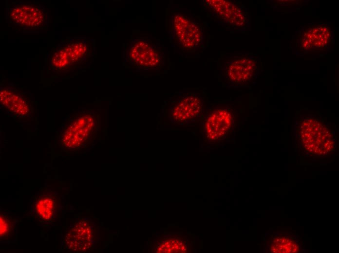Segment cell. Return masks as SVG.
I'll use <instances>...</instances> for the list:
<instances>
[{"instance_id": "6da1fadb", "label": "cell", "mask_w": 339, "mask_h": 253, "mask_svg": "<svg viewBox=\"0 0 339 253\" xmlns=\"http://www.w3.org/2000/svg\"><path fill=\"white\" fill-rule=\"evenodd\" d=\"M95 53L94 39L85 37H67L52 49L46 60L55 72H69L91 64Z\"/></svg>"}, {"instance_id": "7a4b0ae2", "label": "cell", "mask_w": 339, "mask_h": 253, "mask_svg": "<svg viewBox=\"0 0 339 253\" xmlns=\"http://www.w3.org/2000/svg\"><path fill=\"white\" fill-rule=\"evenodd\" d=\"M296 134L302 147L311 154L325 155L335 147L334 130L317 115L307 114L301 118Z\"/></svg>"}, {"instance_id": "3957f363", "label": "cell", "mask_w": 339, "mask_h": 253, "mask_svg": "<svg viewBox=\"0 0 339 253\" xmlns=\"http://www.w3.org/2000/svg\"><path fill=\"white\" fill-rule=\"evenodd\" d=\"M169 25L170 39L180 51L191 54L203 49L204 28L193 14L185 11L176 12L170 17Z\"/></svg>"}, {"instance_id": "277c9868", "label": "cell", "mask_w": 339, "mask_h": 253, "mask_svg": "<svg viewBox=\"0 0 339 253\" xmlns=\"http://www.w3.org/2000/svg\"><path fill=\"white\" fill-rule=\"evenodd\" d=\"M216 63L224 80L231 86L251 84L259 72V58L251 53H227L221 56Z\"/></svg>"}, {"instance_id": "5b68a950", "label": "cell", "mask_w": 339, "mask_h": 253, "mask_svg": "<svg viewBox=\"0 0 339 253\" xmlns=\"http://www.w3.org/2000/svg\"><path fill=\"white\" fill-rule=\"evenodd\" d=\"M124 63L139 70L160 68L165 64V55L159 41L151 37L132 38L124 49Z\"/></svg>"}, {"instance_id": "8992f818", "label": "cell", "mask_w": 339, "mask_h": 253, "mask_svg": "<svg viewBox=\"0 0 339 253\" xmlns=\"http://www.w3.org/2000/svg\"><path fill=\"white\" fill-rule=\"evenodd\" d=\"M6 11L7 22L23 32H39L48 28V11L39 2L11 1Z\"/></svg>"}, {"instance_id": "52a82bcc", "label": "cell", "mask_w": 339, "mask_h": 253, "mask_svg": "<svg viewBox=\"0 0 339 253\" xmlns=\"http://www.w3.org/2000/svg\"><path fill=\"white\" fill-rule=\"evenodd\" d=\"M201 4L215 20L235 32H246L250 27L248 8L242 2L228 0H203Z\"/></svg>"}, {"instance_id": "ba28073f", "label": "cell", "mask_w": 339, "mask_h": 253, "mask_svg": "<svg viewBox=\"0 0 339 253\" xmlns=\"http://www.w3.org/2000/svg\"><path fill=\"white\" fill-rule=\"evenodd\" d=\"M95 126L90 113H75L65 122L59 138L61 147L73 151L85 145Z\"/></svg>"}, {"instance_id": "9c48e42d", "label": "cell", "mask_w": 339, "mask_h": 253, "mask_svg": "<svg viewBox=\"0 0 339 253\" xmlns=\"http://www.w3.org/2000/svg\"><path fill=\"white\" fill-rule=\"evenodd\" d=\"M334 38L333 30L329 24L319 22L301 26L296 42L298 49L303 52L321 53L331 48Z\"/></svg>"}, {"instance_id": "30bf717a", "label": "cell", "mask_w": 339, "mask_h": 253, "mask_svg": "<svg viewBox=\"0 0 339 253\" xmlns=\"http://www.w3.org/2000/svg\"><path fill=\"white\" fill-rule=\"evenodd\" d=\"M61 200L56 192L40 189L30 199L29 216L43 223L53 221L60 211Z\"/></svg>"}, {"instance_id": "8fae6325", "label": "cell", "mask_w": 339, "mask_h": 253, "mask_svg": "<svg viewBox=\"0 0 339 253\" xmlns=\"http://www.w3.org/2000/svg\"><path fill=\"white\" fill-rule=\"evenodd\" d=\"M233 123L234 115L230 107L221 106L214 108L205 121L206 137L213 141L224 137L231 129Z\"/></svg>"}, {"instance_id": "7c38bea8", "label": "cell", "mask_w": 339, "mask_h": 253, "mask_svg": "<svg viewBox=\"0 0 339 253\" xmlns=\"http://www.w3.org/2000/svg\"><path fill=\"white\" fill-rule=\"evenodd\" d=\"M204 107L203 95L196 92H188L177 99L172 106V116L176 120L186 121L200 115Z\"/></svg>"}, {"instance_id": "4fadbf2b", "label": "cell", "mask_w": 339, "mask_h": 253, "mask_svg": "<svg viewBox=\"0 0 339 253\" xmlns=\"http://www.w3.org/2000/svg\"><path fill=\"white\" fill-rule=\"evenodd\" d=\"M0 99L2 107L14 115L27 117L33 111V104L30 98L15 88L1 87Z\"/></svg>"}, {"instance_id": "5bb4252c", "label": "cell", "mask_w": 339, "mask_h": 253, "mask_svg": "<svg viewBox=\"0 0 339 253\" xmlns=\"http://www.w3.org/2000/svg\"><path fill=\"white\" fill-rule=\"evenodd\" d=\"M92 232L85 221L75 223L69 228L65 235V244L72 252L86 251L91 246Z\"/></svg>"}, {"instance_id": "9a60e30c", "label": "cell", "mask_w": 339, "mask_h": 253, "mask_svg": "<svg viewBox=\"0 0 339 253\" xmlns=\"http://www.w3.org/2000/svg\"><path fill=\"white\" fill-rule=\"evenodd\" d=\"M0 242L10 244L17 240L19 219L8 210L1 209L0 213Z\"/></svg>"}, {"instance_id": "2e32d148", "label": "cell", "mask_w": 339, "mask_h": 253, "mask_svg": "<svg viewBox=\"0 0 339 253\" xmlns=\"http://www.w3.org/2000/svg\"><path fill=\"white\" fill-rule=\"evenodd\" d=\"M272 248L275 253H294L299 247L297 243L292 239L285 237H280L275 239Z\"/></svg>"}, {"instance_id": "e0dca14e", "label": "cell", "mask_w": 339, "mask_h": 253, "mask_svg": "<svg viewBox=\"0 0 339 253\" xmlns=\"http://www.w3.org/2000/svg\"><path fill=\"white\" fill-rule=\"evenodd\" d=\"M185 251L184 243L177 239H170L166 241L158 249L159 253H183Z\"/></svg>"}]
</instances>
